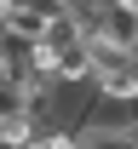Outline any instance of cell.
I'll return each instance as SVG.
<instances>
[{
	"instance_id": "3957f363",
	"label": "cell",
	"mask_w": 138,
	"mask_h": 149,
	"mask_svg": "<svg viewBox=\"0 0 138 149\" xmlns=\"http://www.w3.org/2000/svg\"><path fill=\"white\" fill-rule=\"evenodd\" d=\"M29 149H81V138H75V132H40Z\"/></svg>"
},
{
	"instance_id": "7a4b0ae2",
	"label": "cell",
	"mask_w": 138,
	"mask_h": 149,
	"mask_svg": "<svg viewBox=\"0 0 138 149\" xmlns=\"http://www.w3.org/2000/svg\"><path fill=\"white\" fill-rule=\"evenodd\" d=\"M35 138H40L35 115H6V120H0V149H29Z\"/></svg>"
},
{
	"instance_id": "5b68a950",
	"label": "cell",
	"mask_w": 138,
	"mask_h": 149,
	"mask_svg": "<svg viewBox=\"0 0 138 149\" xmlns=\"http://www.w3.org/2000/svg\"><path fill=\"white\" fill-rule=\"evenodd\" d=\"M0 120H6V115H0Z\"/></svg>"
},
{
	"instance_id": "6da1fadb",
	"label": "cell",
	"mask_w": 138,
	"mask_h": 149,
	"mask_svg": "<svg viewBox=\"0 0 138 149\" xmlns=\"http://www.w3.org/2000/svg\"><path fill=\"white\" fill-rule=\"evenodd\" d=\"M92 40L115 46V52H138V12L121 6V0H109V6L98 12V23H92Z\"/></svg>"
},
{
	"instance_id": "277c9868",
	"label": "cell",
	"mask_w": 138,
	"mask_h": 149,
	"mask_svg": "<svg viewBox=\"0 0 138 149\" xmlns=\"http://www.w3.org/2000/svg\"><path fill=\"white\" fill-rule=\"evenodd\" d=\"M121 6H132V12H138V0H121Z\"/></svg>"
}]
</instances>
